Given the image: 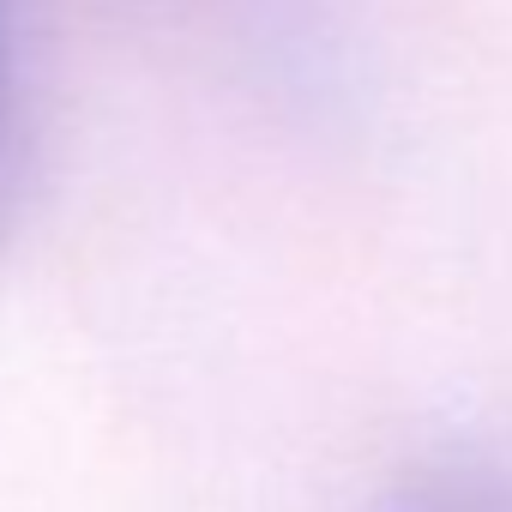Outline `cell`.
<instances>
[{
  "label": "cell",
  "instance_id": "cell-2",
  "mask_svg": "<svg viewBox=\"0 0 512 512\" xmlns=\"http://www.w3.org/2000/svg\"><path fill=\"white\" fill-rule=\"evenodd\" d=\"M7 67H13V0H0V139H7Z\"/></svg>",
  "mask_w": 512,
  "mask_h": 512
},
{
  "label": "cell",
  "instance_id": "cell-1",
  "mask_svg": "<svg viewBox=\"0 0 512 512\" xmlns=\"http://www.w3.org/2000/svg\"><path fill=\"white\" fill-rule=\"evenodd\" d=\"M404 512H512V470H476L446 476L428 494H410Z\"/></svg>",
  "mask_w": 512,
  "mask_h": 512
}]
</instances>
